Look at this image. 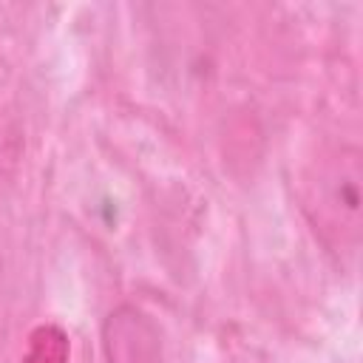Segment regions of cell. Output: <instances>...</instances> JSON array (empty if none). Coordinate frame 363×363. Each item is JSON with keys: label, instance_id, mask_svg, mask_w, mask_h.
<instances>
[]
</instances>
